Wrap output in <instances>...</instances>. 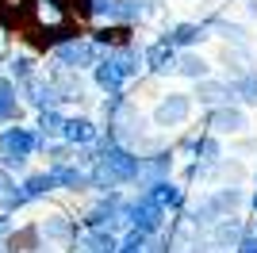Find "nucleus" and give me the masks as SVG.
<instances>
[{
	"instance_id": "2",
	"label": "nucleus",
	"mask_w": 257,
	"mask_h": 253,
	"mask_svg": "<svg viewBox=\"0 0 257 253\" xmlns=\"http://www.w3.org/2000/svg\"><path fill=\"white\" fill-rule=\"evenodd\" d=\"M20 119V84L12 77H0V126Z\"/></svg>"
},
{
	"instance_id": "3",
	"label": "nucleus",
	"mask_w": 257,
	"mask_h": 253,
	"mask_svg": "<svg viewBox=\"0 0 257 253\" xmlns=\"http://www.w3.org/2000/svg\"><path fill=\"white\" fill-rule=\"evenodd\" d=\"M0 62H4V50H0Z\"/></svg>"
},
{
	"instance_id": "1",
	"label": "nucleus",
	"mask_w": 257,
	"mask_h": 253,
	"mask_svg": "<svg viewBox=\"0 0 257 253\" xmlns=\"http://www.w3.org/2000/svg\"><path fill=\"white\" fill-rule=\"evenodd\" d=\"M43 135H35L27 126H0V169H23L35 150H43Z\"/></svg>"
}]
</instances>
